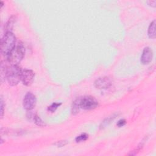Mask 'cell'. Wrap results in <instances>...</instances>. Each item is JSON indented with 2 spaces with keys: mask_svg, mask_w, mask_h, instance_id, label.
<instances>
[{
  "mask_svg": "<svg viewBox=\"0 0 156 156\" xmlns=\"http://www.w3.org/2000/svg\"><path fill=\"white\" fill-rule=\"evenodd\" d=\"M98 106V102L94 97L90 96L80 98V107L84 110L95 109Z\"/></svg>",
  "mask_w": 156,
  "mask_h": 156,
  "instance_id": "cell-4",
  "label": "cell"
},
{
  "mask_svg": "<svg viewBox=\"0 0 156 156\" xmlns=\"http://www.w3.org/2000/svg\"><path fill=\"white\" fill-rule=\"evenodd\" d=\"M25 54V48L21 42H19L14 49L7 56L10 65H18L23 60Z\"/></svg>",
  "mask_w": 156,
  "mask_h": 156,
  "instance_id": "cell-3",
  "label": "cell"
},
{
  "mask_svg": "<svg viewBox=\"0 0 156 156\" xmlns=\"http://www.w3.org/2000/svg\"><path fill=\"white\" fill-rule=\"evenodd\" d=\"M4 112V104L3 98H1V117L3 118Z\"/></svg>",
  "mask_w": 156,
  "mask_h": 156,
  "instance_id": "cell-18",
  "label": "cell"
},
{
  "mask_svg": "<svg viewBox=\"0 0 156 156\" xmlns=\"http://www.w3.org/2000/svg\"><path fill=\"white\" fill-rule=\"evenodd\" d=\"M37 103L36 96L31 92H28L23 99V104L24 108L27 110H33Z\"/></svg>",
  "mask_w": 156,
  "mask_h": 156,
  "instance_id": "cell-5",
  "label": "cell"
},
{
  "mask_svg": "<svg viewBox=\"0 0 156 156\" xmlns=\"http://www.w3.org/2000/svg\"><path fill=\"white\" fill-rule=\"evenodd\" d=\"M80 109V98L77 99L76 101H74V103L72 106V112L73 115H76L79 112V110Z\"/></svg>",
  "mask_w": 156,
  "mask_h": 156,
  "instance_id": "cell-10",
  "label": "cell"
},
{
  "mask_svg": "<svg viewBox=\"0 0 156 156\" xmlns=\"http://www.w3.org/2000/svg\"><path fill=\"white\" fill-rule=\"evenodd\" d=\"M61 105V103H53L50 106L48 107V110L51 113H54L58 109V107Z\"/></svg>",
  "mask_w": 156,
  "mask_h": 156,
  "instance_id": "cell-13",
  "label": "cell"
},
{
  "mask_svg": "<svg viewBox=\"0 0 156 156\" xmlns=\"http://www.w3.org/2000/svg\"><path fill=\"white\" fill-rule=\"evenodd\" d=\"M155 20H154L150 24L148 28V36L151 39H155Z\"/></svg>",
  "mask_w": 156,
  "mask_h": 156,
  "instance_id": "cell-9",
  "label": "cell"
},
{
  "mask_svg": "<svg viewBox=\"0 0 156 156\" xmlns=\"http://www.w3.org/2000/svg\"><path fill=\"white\" fill-rule=\"evenodd\" d=\"M148 3L149 6L154 7H155V5H156V1H149Z\"/></svg>",
  "mask_w": 156,
  "mask_h": 156,
  "instance_id": "cell-19",
  "label": "cell"
},
{
  "mask_svg": "<svg viewBox=\"0 0 156 156\" xmlns=\"http://www.w3.org/2000/svg\"><path fill=\"white\" fill-rule=\"evenodd\" d=\"M35 77V74L31 69H24L21 72V80L26 86H30L33 84Z\"/></svg>",
  "mask_w": 156,
  "mask_h": 156,
  "instance_id": "cell-6",
  "label": "cell"
},
{
  "mask_svg": "<svg viewBox=\"0 0 156 156\" xmlns=\"http://www.w3.org/2000/svg\"><path fill=\"white\" fill-rule=\"evenodd\" d=\"M16 37L12 32H6L1 42V52L7 56L15 47Z\"/></svg>",
  "mask_w": 156,
  "mask_h": 156,
  "instance_id": "cell-1",
  "label": "cell"
},
{
  "mask_svg": "<svg viewBox=\"0 0 156 156\" xmlns=\"http://www.w3.org/2000/svg\"><path fill=\"white\" fill-rule=\"evenodd\" d=\"M21 72L22 70L18 65H10L7 67L6 78L9 84L11 86L17 85L21 80Z\"/></svg>",
  "mask_w": 156,
  "mask_h": 156,
  "instance_id": "cell-2",
  "label": "cell"
},
{
  "mask_svg": "<svg viewBox=\"0 0 156 156\" xmlns=\"http://www.w3.org/2000/svg\"><path fill=\"white\" fill-rule=\"evenodd\" d=\"M14 18L12 19V17L10 18V19H9V20L8 21V22L6 23V30L7 31V32H11L10 30L12 29V27H13V24L14 23Z\"/></svg>",
  "mask_w": 156,
  "mask_h": 156,
  "instance_id": "cell-14",
  "label": "cell"
},
{
  "mask_svg": "<svg viewBox=\"0 0 156 156\" xmlns=\"http://www.w3.org/2000/svg\"><path fill=\"white\" fill-rule=\"evenodd\" d=\"M111 85V80L107 77L99 78L95 82V87L98 89H108L110 87Z\"/></svg>",
  "mask_w": 156,
  "mask_h": 156,
  "instance_id": "cell-7",
  "label": "cell"
},
{
  "mask_svg": "<svg viewBox=\"0 0 156 156\" xmlns=\"http://www.w3.org/2000/svg\"><path fill=\"white\" fill-rule=\"evenodd\" d=\"M89 138V136L87 135V134H82L81 135H80L79 136H78L76 138V142L77 143H79V142H84L85 140H87Z\"/></svg>",
  "mask_w": 156,
  "mask_h": 156,
  "instance_id": "cell-12",
  "label": "cell"
},
{
  "mask_svg": "<svg viewBox=\"0 0 156 156\" xmlns=\"http://www.w3.org/2000/svg\"><path fill=\"white\" fill-rule=\"evenodd\" d=\"M153 58V50L149 47H146L143 50L142 55L141 57V62L146 65L152 61Z\"/></svg>",
  "mask_w": 156,
  "mask_h": 156,
  "instance_id": "cell-8",
  "label": "cell"
},
{
  "mask_svg": "<svg viewBox=\"0 0 156 156\" xmlns=\"http://www.w3.org/2000/svg\"><path fill=\"white\" fill-rule=\"evenodd\" d=\"M115 118V116H113L112 118V117H110V118H107V119H106L103 123H102L101 125V126H100L101 128H104V127H105L106 126H107L110 123V121H111L112 120H114Z\"/></svg>",
  "mask_w": 156,
  "mask_h": 156,
  "instance_id": "cell-15",
  "label": "cell"
},
{
  "mask_svg": "<svg viewBox=\"0 0 156 156\" xmlns=\"http://www.w3.org/2000/svg\"><path fill=\"white\" fill-rule=\"evenodd\" d=\"M67 144H68V142L67 141L64 140V141L57 142L56 143H55V145H56V146L58 147H62V146H65V145Z\"/></svg>",
  "mask_w": 156,
  "mask_h": 156,
  "instance_id": "cell-16",
  "label": "cell"
},
{
  "mask_svg": "<svg viewBox=\"0 0 156 156\" xmlns=\"http://www.w3.org/2000/svg\"><path fill=\"white\" fill-rule=\"evenodd\" d=\"M126 120H124V119H122V120H120L118 121V122L116 124V125L119 127H121L125 126L126 125Z\"/></svg>",
  "mask_w": 156,
  "mask_h": 156,
  "instance_id": "cell-17",
  "label": "cell"
},
{
  "mask_svg": "<svg viewBox=\"0 0 156 156\" xmlns=\"http://www.w3.org/2000/svg\"><path fill=\"white\" fill-rule=\"evenodd\" d=\"M34 120L35 121V123L37 126H40V127H44L46 126V124L42 121L41 118L38 115H35Z\"/></svg>",
  "mask_w": 156,
  "mask_h": 156,
  "instance_id": "cell-11",
  "label": "cell"
}]
</instances>
